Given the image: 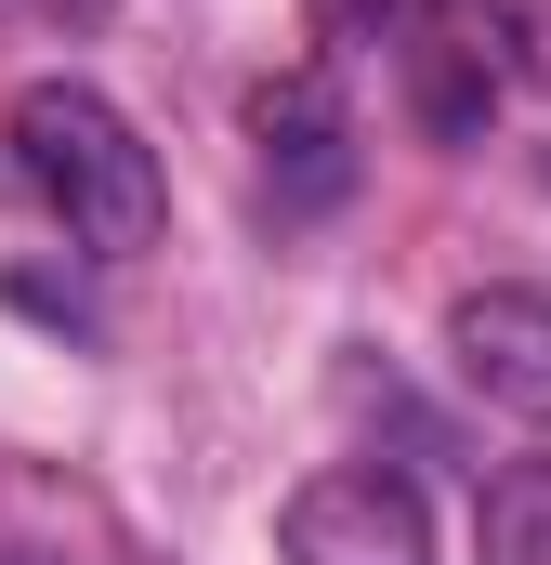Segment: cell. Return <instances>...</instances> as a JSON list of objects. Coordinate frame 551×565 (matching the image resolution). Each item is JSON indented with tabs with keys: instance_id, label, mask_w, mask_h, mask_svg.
I'll return each instance as SVG.
<instances>
[{
	"instance_id": "cell-1",
	"label": "cell",
	"mask_w": 551,
	"mask_h": 565,
	"mask_svg": "<svg viewBox=\"0 0 551 565\" xmlns=\"http://www.w3.org/2000/svg\"><path fill=\"white\" fill-rule=\"evenodd\" d=\"M13 158H26V184L66 211L79 250H144L158 211H171L144 132L93 93V79H26V93H13Z\"/></svg>"
},
{
	"instance_id": "cell-5",
	"label": "cell",
	"mask_w": 551,
	"mask_h": 565,
	"mask_svg": "<svg viewBox=\"0 0 551 565\" xmlns=\"http://www.w3.org/2000/svg\"><path fill=\"white\" fill-rule=\"evenodd\" d=\"M473 553H486V565H551V460H512V473H486Z\"/></svg>"
},
{
	"instance_id": "cell-3",
	"label": "cell",
	"mask_w": 551,
	"mask_h": 565,
	"mask_svg": "<svg viewBox=\"0 0 551 565\" xmlns=\"http://www.w3.org/2000/svg\"><path fill=\"white\" fill-rule=\"evenodd\" d=\"M446 355H460V382H473L486 408L551 422V289H460Z\"/></svg>"
},
{
	"instance_id": "cell-7",
	"label": "cell",
	"mask_w": 551,
	"mask_h": 565,
	"mask_svg": "<svg viewBox=\"0 0 551 565\" xmlns=\"http://www.w3.org/2000/svg\"><path fill=\"white\" fill-rule=\"evenodd\" d=\"M26 13H53V26H106V0H26Z\"/></svg>"
},
{
	"instance_id": "cell-6",
	"label": "cell",
	"mask_w": 551,
	"mask_h": 565,
	"mask_svg": "<svg viewBox=\"0 0 551 565\" xmlns=\"http://www.w3.org/2000/svg\"><path fill=\"white\" fill-rule=\"evenodd\" d=\"M315 13V40L328 53H368V40H408V26H433L446 0H302Z\"/></svg>"
},
{
	"instance_id": "cell-4",
	"label": "cell",
	"mask_w": 551,
	"mask_h": 565,
	"mask_svg": "<svg viewBox=\"0 0 551 565\" xmlns=\"http://www.w3.org/2000/svg\"><path fill=\"white\" fill-rule=\"evenodd\" d=\"M250 145H263V184L289 211H315V198L355 184V119H342V93H328L315 66H289V79L250 93Z\"/></svg>"
},
{
	"instance_id": "cell-2",
	"label": "cell",
	"mask_w": 551,
	"mask_h": 565,
	"mask_svg": "<svg viewBox=\"0 0 551 565\" xmlns=\"http://www.w3.org/2000/svg\"><path fill=\"white\" fill-rule=\"evenodd\" d=\"M289 565H433V513L408 473H315L276 526Z\"/></svg>"
},
{
	"instance_id": "cell-8",
	"label": "cell",
	"mask_w": 551,
	"mask_h": 565,
	"mask_svg": "<svg viewBox=\"0 0 551 565\" xmlns=\"http://www.w3.org/2000/svg\"><path fill=\"white\" fill-rule=\"evenodd\" d=\"M0 565H26V553H13V540H0Z\"/></svg>"
}]
</instances>
